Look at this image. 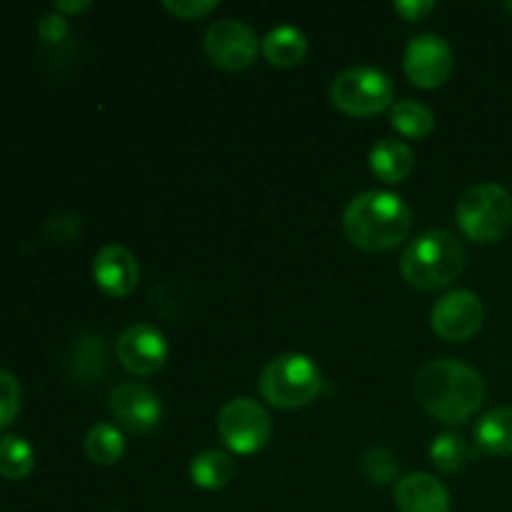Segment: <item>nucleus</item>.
<instances>
[{
	"label": "nucleus",
	"mask_w": 512,
	"mask_h": 512,
	"mask_svg": "<svg viewBox=\"0 0 512 512\" xmlns=\"http://www.w3.org/2000/svg\"><path fill=\"white\" fill-rule=\"evenodd\" d=\"M415 400L440 423L465 425L483 408V375L460 360H430L415 375Z\"/></svg>",
	"instance_id": "f257e3e1"
},
{
	"label": "nucleus",
	"mask_w": 512,
	"mask_h": 512,
	"mask_svg": "<svg viewBox=\"0 0 512 512\" xmlns=\"http://www.w3.org/2000/svg\"><path fill=\"white\" fill-rule=\"evenodd\" d=\"M413 213L400 195L368 190L355 195L343 213V230L350 245L363 253H385L408 238Z\"/></svg>",
	"instance_id": "f03ea898"
},
{
	"label": "nucleus",
	"mask_w": 512,
	"mask_h": 512,
	"mask_svg": "<svg viewBox=\"0 0 512 512\" xmlns=\"http://www.w3.org/2000/svg\"><path fill=\"white\" fill-rule=\"evenodd\" d=\"M465 263L468 255L453 233L428 230L403 250L400 273L415 290H443L463 275Z\"/></svg>",
	"instance_id": "7ed1b4c3"
},
{
	"label": "nucleus",
	"mask_w": 512,
	"mask_h": 512,
	"mask_svg": "<svg viewBox=\"0 0 512 512\" xmlns=\"http://www.w3.org/2000/svg\"><path fill=\"white\" fill-rule=\"evenodd\" d=\"M455 220L473 243H498L512 228V195L498 183L473 185L460 195Z\"/></svg>",
	"instance_id": "20e7f679"
},
{
	"label": "nucleus",
	"mask_w": 512,
	"mask_h": 512,
	"mask_svg": "<svg viewBox=\"0 0 512 512\" xmlns=\"http://www.w3.org/2000/svg\"><path fill=\"white\" fill-rule=\"evenodd\" d=\"M263 400L280 410H298L313 403L323 388L320 368L300 353L278 355L263 368L258 380Z\"/></svg>",
	"instance_id": "39448f33"
},
{
	"label": "nucleus",
	"mask_w": 512,
	"mask_h": 512,
	"mask_svg": "<svg viewBox=\"0 0 512 512\" xmlns=\"http://www.w3.org/2000/svg\"><path fill=\"white\" fill-rule=\"evenodd\" d=\"M330 100L335 108L353 118H370L393 108V80L378 68L358 65L338 73L330 83Z\"/></svg>",
	"instance_id": "423d86ee"
},
{
	"label": "nucleus",
	"mask_w": 512,
	"mask_h": 512,
	"mask_svg": "<svg viewBox=\"0 0 512 512\" xmlns=\"http://www.w3.org/2000/svg\"><path fill=\"white\" fill-rule=\"evenodd\" d=\"M218 433L228 450L238 455H253L268 445L273 435V420L258 400L233 398L220 410Z\"/></svg>",
	"instance_id": "0eeeda50"
},
{
	"label": "nucleus",
	"mask_w": 512,
	"mask_h": 512,
	"mask_svg": "<svg viewBox=\"0 0 512 512\" xmlns=\"http://www.w3.org/2000/svg\"><path fill=\"white\" fill-rule=\"evenodd\" d=\"M485 320V305L473 290H453L433 305L430 325L445 343H465L473 338Z\"/></svg>",
	"instance_id": "6e6552de"
},
{
	"label": "nucleus",
	"mask_w": 512,
	"mask_h": 512,
	"mask_svg": "<svg viewBox=\"0 0 512 512\" xmlns=\"http://www.w3.org/2000/svg\"><path fill=\"white\" fill-rule=\"evenodd\" d=\"M403 68L410 83L418 88H440L453 73V50H450L448 40L440 35H415L405 48Z\"/></svg>",
	"instance_id": "1a4fd4ad"
},
{
	"label": "nucleus",
	"mask_w": 512,
	"mask_h": 512,
	"mask_svg": "<svg viewBox=\"0 0 512 512\" xmlns=\"http://www.w3.org/2000/svg\"><path fill=\"white\" fill-rule=\"evenodd\" d=\"M260 50V40L253 30L240 20H218L205 33V53L218 68L245 70L255 63Z\"/></svg>",
	"instance_id": "9d476101"
},
{
	"label": "nucleus",
	"mask_w": 512,
	"mask_h": 512,
	"mask_svg": "<svg viewBox=\"0 0 512 512\" xmlns=\"http://www.w3.org/2000/svg\"><path fill=\"white\" fill-rule=\"evenodd\" d=\"M115 353L128 373L148 378L168 363V340L155 325L135 323L118 335Z\"/></svg>",
	"instance_id": "9b49d317"
},
{
	"label": "nucleus",
	"mask_w": 512,
	"mask_h": 512,
	"mask_svg": "<svg viewBox=\"0 0 512 512\" xmlns=\"http://www.w3.org/2000/svg\"><path fill=\"white\" fill-rule=\"evenodd\" d=\"M110 413L128 433L150 435L163 420V403L143 383H123L110 393Z\"/></svg>",
	"instance_id": "f8f14e48"
},
{
	"label": "nucleus",
	"mask_w": 512,
	"mask_h": 512,
	"mask_svg": "<svg viewBox=\"0 0 512 512\" xmlns=\"http://www.w3.org/2000/svg\"><path fill=\"white\" fill-rule=\"evenodd\" d=\"M93 280L110 298H128L140 280V265L123 245H105L93 258Z\"/></svg>",
	"instance_id": "ddd939ff"
},
{
	"label": "nucleus",
	"mask_w": 512,
	"mask_h": 512,
	"mask_svg": "<svg viewBox=\"0 0 512 512\" xmlns=\"http://www.w3.org/2000/svg\"><path fill=\"white\" fill-rule=\"evenodd\" d=\"M400 512H450V493L435 475L410 473L395 485Z\"/></svg>",
	"instance_id": "4468645a"
},
{
	"label": "nucleus",
	"mask_w": 512,
	"mask_h": 512,
	"mask_svg": "<svg viewBox=\"0 0 512 512\" xmlns=\"http://www.w3.org/2000/svg\"><path fill=\"white\" fill-rule=\"evenodd\" d=\"M108 350L100 335H80L65 353V370L80 385H93L108 375Z\"/></svg>",
	"instance_id": "2eb2a0df"
},
{
	"label": "nucleus",
	"mask_w": 512,
	"mask_h": 512,
	"mask_svg": "<svg viewBox=\"0 0 512 512\" xmlns=\"http://www.w3.org/2000/svg\"><path fill=\"white\" fill-rule=\"evenodd\" d=\"M370 170L383 183H403L415 168V155L408 143L398 138H383L370 150Z\"/></svg>",
	"instance_id": "dca6fc26"
},
{
	"label": "nucleus",
	"mask_w": 512,
	"mask_h": 512,
	"mask_svg": "<svg viewBox=\"0 0 512 512\" xmlns=\"http://www.w3.org/2000/svg\"><path fill=\"white\" fill-rule=\"evenodd\" d=\"M260 53L275 68H295L308 55V40H305L303 30L293 28V25H278L260 40Z\"/></svg>",
	"instance_id": "f3484780"
},
{
	"label": "nucleus",
	"mask_w": 512,
	"mask_h": 512,
	"mask_svg": "<svg viewBox=\"0 0 512 512\" xmlns=\"http://www.w3.org/2000/svg\"><path fill=\"white\" fill-rule=\"evenodd\" d=\"M475 448L488 455H500L508 458L512 455V408L490 410L488 415L480 418L475 425Z\"/></svg>",
	"instance_id": "a211bd4d"
},
{
	"label": "nucleus",
	"mask_w": 512,
	"mask_h": 512,
	"mask_svg": "<svg viewBox=\"0 0 512 512\" xmlns=\"http://www.w3.org/2000/svg\"><path fill=\"white\" fill-rule=\"evenodd\" d=\"M235 478V460L220 450H203L190 460V480L203 490H223Z\"/></svg>",
	"instance_id": "6ab92c4d"
},
{
	"label": "nucleus",
	"mask_w": 512,
	"mask_h": 512,
	"mask_svg": "<svg viewBox=\"0 0 512 512\" xmlns=\"http://www.w3.org/2000/svg\"><path fill=\"white\" fill-rule=\"evenodd\" d=\"M478 458V450L458 433H443L430 445V463L440 473H458L465 465H470Z\"/></svg>",
	"instance_id": "aec40b11"
},
{
	"label": "nucleus",
	"mask_w": 512,
	"mask_h": 512,
	"mask_svg": "<svg viewBox=\"0 0 512 512\" xmlns=\"http://www.w3.org/2000/svg\"><path fill=\"white\" fill-rule=\"evenodd\" d=\"M390 125L398 130L403 138H428L435 130V115L428 105L418 100H398L390 108Z\"/></svg>",
	"instance_id": "412c9836"
},
{
	"label": "nucleus",
	"mask_w": 512,
	"mask_h": 512,
	"mask_svg": "<svg viewBox=\"0 0 512 512\" xmlns=\"http://www.w3.org/2000/svg\"><path fill=\"white\" fill-rule=\"evenodd\" d=\"M85 455L95 465H115L125 455V438L115 425L98 423L85 435Z\"/></svg>",
	"instance_id": "4be33fe9"
},
{
	"label": "nucleus",
	"mask_w": 512,
	"mask_h": 512,
	"mask_svg": "<svg viewBox=\"0 0 512 512\" xmlns=\"http://www.w3.org/2000/svg\"><path fill=\"white\" fill-rule=\"evenodd\" d=\"M35 453L28 440L20 435H5L0 438V478L23 480L33 473Z\"/></svg>",
	"instance_id": "5701e85b"
},
{
	"label": "nucleus",
	"mask_w": 512,
	"mask_h": 512,
	"mask_svg": "<svg viewBox=\"0 0 512 512\" xmlns=\"http://www.w3.org/2000/svg\"><path fill=\"white\" fill-rule=\"evenodd\" d=\"M360 470L375 485H388L398 478V460L388 448H370L360 460Z\"/></svg>",
	"instance_id": "b1692460"
},
{
	"label": "nucleus",
	"mask_w": 512,
	"mask_h": 512,
	"mask_svg": "<svg viewBox=\"0 0 512 512\" xmlns=\"http://www.w3.org/2000/svg\"><path fill=\"white\" fill-rule=\"evenodd\" d=\"M20 410V383L13 373L0 370V430L8 428Z\"/></svg>",
	"instance_id": "393cba45"
},
{
	"label": "nucleus",
	"mask_w": 512,
	"mask_h": 512,
	"mask_svg": "<svg viewBox=\"0 0 512 512\" xmlns=\"http://www.w3.org/2000/svg\"><path fill=\"white\" fill-rule=\"evenodd\" d=\"M80 235V215L60 213L45 223V238L53 243H70Z\"/></svg>",
	"instance_id": "a878e982"
},
{
	"label": "nucleus",
	"mask_w": 512,
	"mask_h": 512,
	"mask_svg": "<svg viewBox=\"0 0 512 512\" xmlns=\"http://www.w3.org/2000/svg\"><path fill=\"white\" fill-rule=\"evenodd\" d=\"M218 0H165L163 8L180 20H198L218 8Z\"/></svg>",
	"instance_id": "bb28decb"
},
{
	"label": "nucleus",
	"mask_w": 512,
	"mask_h": 512,
	"mask_svg": "<svg viewBox=\"0 0 512 512\" xmlns=\"http://www.w3.org/2000/svg\"><path fill=\"white\" fill-rule=\"evenodd\" d=\"M70 28H68V20H65V15L60 13H48L40 18L38 23V35L43 43L48 45H58L63 43L65 38H68Z\"/></svg>",
	"instance_id": "cd10ccee"
},
{
	"label": "nucleus",
	"mask_w": 512,
	"mask_h": 512,
	"mask_svg": "<svg viewBox=\"0 0 512 512\" xmlns=\"http://www.w3.org/2000/svg\"><path fill=\"white\" fill-rule=\"evenodd\" d=\"M393 8L395 13L403 20H408V23H420V20H425L433 13L435 3L433 0H398Z\"/></svg>",
	"instance_id": "c85d7f7f"
},
{
	"label": "nucleus",
	"mask_w": 512,
	"mask_h": 512,
	"mask_svg": "<svg viewBox=\"0 0 512 512\" xmlns=\"http://www.w3.org/2000/svg\"><path fill=\"white\" fill-rule=\"evenodd\" d=\"M90 0H80V3H68V0H55V13H83L90 8Z\"/></svg>",
	"instance_id": "c756f323"
},
{
	"label": "nucleus",
	"mask_w": 512,
	"mask_h": 512,
	"mask_svg": "<svg viewBox=\"0 0 512 512\" xmlns=\"http://www.w3.org/2000/svg\"><path fill=\"white\" fill-rule=\"evenodd\" d=\"M505 8H508V10H512V3H508V5H505Z\"/></svg>",
	"instance_id": "7c9ffc66"
}]
</instances>
